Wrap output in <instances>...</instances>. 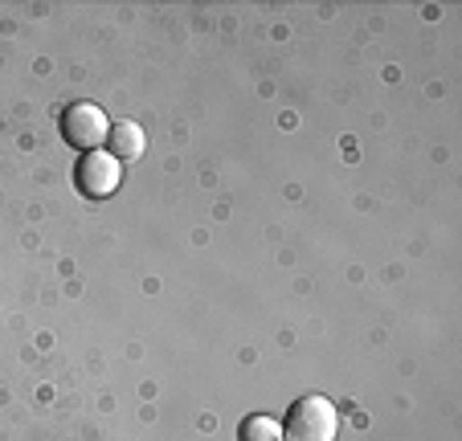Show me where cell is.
Returning a JSON list of instances; mask_svg holds the SVG:
<instances>
[{
	"label": "cell",
	"instance_id": "5b68a950",
	"mask_svg": "<svg viewBox=\"0 0 462 441\" xmlns=\"http://www.w3.org/2000/svg\"><path fill=\"white\" fill-rule=\"evenodd\" d=\"M237 441H282V429L279 421H271V417H245L242 429H237Z\"/></svg>",
	"mask_w": 462,
	"mask_h": 441
},
{
	"label": "cell",
	"instance_id": "277c9868",
	"mask_svg": "<svg viewBox=\"0 0 462 441\" xmlns=\"http://www.w3.org/2000/svg\"><path fill=\"white\" fill-rule=\"evenodd\" d=\"M106 156H115V160H140L143 156V131L135 127L131 119L111 123V131H106Z\"/></svg>",
	"mask_w": 462,
	"mask_h": 441
},
{
	"label": "cell",
	"instance_id": "6da1fadb",
	"mask_svg": "<svg viewBox=\"0 0 462 441\" xmlns=\"http://www.w3.org/2000/svg\"><path fill=\"white\" fill-rule=\"evenodd\" d=\"M336 429H340V413H336L332 400L303 397L291 409L282 441H336Z\"/></svg>",
	"mask_w": 462,
	"mask_h": 441
},
{
	"label": "cell",
	"instance_id": "3957f363",
	"mask_svg": "<svg viewBox=\"0 0 462 441\" xmlns=\"http://www.w3.org/2000/svg\"><path fill=\"white\" fill-rule=\"evenodd\" d=\"M74 184H79V192L90 200L111 197V192L119 188V160L106 156L103 147L87 152V156L79 160V168H74Z\"/></svg>",
	"mask_w": 462,
	"mask_h": 441
},
{
	"label": "cell",
	"instance_id": "7a4b0ae2",
	"mask_svg": "<svg viewBox=\"0 0 462 441\" xmlns=\"http://www.w3.org/2000/svg\"><path fill=\"white\" fill-rule=\"evenodd\" d=\"M106 131H111V123L95 103H74L61 115V139L79 152H98L106 143Z\"/></svg>",
	"mask_w": 462,
	"mask_h": 441
}]
</instances>
